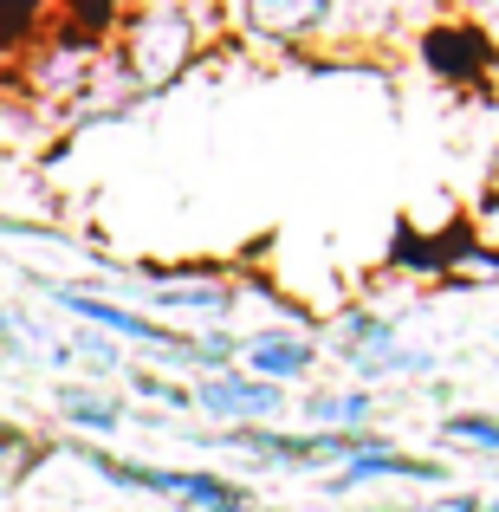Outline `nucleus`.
<instances>
[{"label": "nucleus", "instance_id": "obj_1", "mask_svg": "<svg viewBox=\"0 0 499 512\" xmlns=\"http://www.w3.org/2000/svg\"><path fill=\"white\" fill-rule=\"evenodd\" d=\"M111 487H143V493H163V500H188L201 512H247V487L221 474H182V467H143V461H117V454H85Z\"/></svg>", "mask_w": 499, "mask_h": 512}, {"label": "nucleus", "instance_id": "obj_2", "mask_svg": "<svg viewBox=\"0 0 499 512\" xmlns=\"http://www.w3.org/2000/svg\"><path fill=\"white\" fill-rule=\"evenodd\" d=\"M195 59V20L182 7H137L124 26V65L143 85H163Z\"/></svg>", "mask_w": 499, "mask_h": 512}, {"label": "nucleus", "instance_id": "obj_3", "mask_svg": "<svg viewBox=\"0 0 499 512\" xmlns=\"http://www.w3.org/2000/svg\"><path fill=\"white\" fill-rule=\"evenodd\" d=\"M59 305L72 318H91L98 331H111V338H130V344H143V350H169V357H188V363H201V344L188 338V331H175V325H150V318H137L130 305H111V299H98V292H65L59 286Z\"/></svg>", "mask_w": 499, "mask_h": 512}, {"label": "nucleus", "instance_id": "obj_4", "mask_svg": "<svg viewBox=\"0 0 499 512\" xmlns=\"http://www.w3.org/2000/svg\"><path fill=\"white\" fill-rule=\"evenodd\" d=\"M344 350L357 357V370L363 376H422V370H435V357L428 350H415V344H402L396 338V325L389 318H344Z\"/></svg>", "mask_w": 499, "mask_h": 512}, {"label": "nucleus", "instance_id": "obj_5", "mask_svg": "<svg viewBox=\"0 0 499 512\" xmlns=\"http://www.w3.org/2000/svg\"><path fill=\"white\" fill-rule=\"evenodd\" d=\"M195 396V409H208V415H221V422H266V415H279L286 409V389L279 383H260V376H247V370H214L208 383H195L188 389Z\"/></svg>", "mask_w": 499, "mask_h": 512}, {"label": "nucleus", "instance_id": "obj_6", "mask_svg": "<svg viewBox=\"0 0 499 512\" xmlns=\"http://www.w3.org/2000/svg\"><path fill=\"white\" fill-rule=\"evenodd\" d=\"M247 7V26L273 46H299V39H318L337 20V0H240Z\"/></svg>", "mask_w": 499, "mask_h": 512}, {"label": "nucleus", "instance_id": "obj_7", "mask_svg": "<svg viewBox=\"0 0 499 512\" xmlns=\"http://www.w3.org/2000/svg\"><path fill=\"white\" fill-rule=\"evenodd\" d=\"M376 480H415V487H441V480H448V467H435V461H415V454H396L389 441H376V448L350 454V461H344V474H331V493L376 487Z\"/></svg>", "mask_w": 499, "mask_h": 512}, {"label": "nucleus", "instance_id": "obj_8", "mask_svg": "<svg viewBox=\"0 0 499 512\" xmlns=\"http://www.w3.org/2000/svg\"><path fill=\"white\" fill-rule=\"evenodd\" d=\"M240 363H247V376H260V383H292V376H305L318 363V344L305 338V331H253V338L240 344Z\"/></svg>", "mask_w": 499, "mask_h": 512}, {"label": "nucleus", "instance_id": "obj_9", "mask_svg": "<svg viewBox=\"0 0 499 512\" xmlns=\"http://www.w3.org/2000/svg\"><path fill=\"white\" fill-rule=\"evenodd\" d=\"M59 409H65V422H85V428H117L124 422V402L91 396V389H59Z\"/></svg>", "mask_w": 499, "mask_h": 512}, {"label": "nucleus", "instance_id": "obj_10", "mask_svg": "<svg viewBox=\"0 0 499 512\" xmlns=\"http://www.w3.org/2000/svg\"><path fill=\"white\" fill-rule=\"evenodd\" d=\"M156 305H175V312H227V286L208 279V286H188V279H169V286L150 292Z\"/></svg>", "mask_w": 499, "mask_h": 512}, {"label": "nucleus", "instance_id": "obj_11", "mask_svg": "<svg viewBox=\"0 0 499 512\" xmlns=\"http://www.w3.org/2000/svg\"><path fill=\"white\" fill-rule=\"evenodd\" d=\"M305 415H312V428H344V422H363L370 415V396L363 389H350V396H337V389H325V396H312L305 402Z\"/></svg>", "mask_w": 499, "mask_h": 512}, {"label": "nucleus", "instance_id": "obj_12", "mask_svg": "<svg viewBox=\"0 0 499 512\" xmlns=\"http://www.w3.org/2000/svg\"><path fill=\"white\" fill-rule=\"evenodd\" d=\"M448 441H467V448H499V415H448L441 422Z\"/></svg>", "mask_w": 499, "mask_h": 512}, {"label": "nucleus", "instance_id": "obj_13", "mask_svg": "<svg viewBox=\"0 0 499 512\" xmlns=\"http://www.w3.org/2000/svg\"><path fill=\"white\" fill-rule=\"evenodd\" d=\"M480 20H487V33H493V52H499V0H480Z\"/></svg>", "mask_w": 499, "mask_h": 512}, {"label": "nucleus", "instance_id": "obj_14", "mask_svg": "<svg viewBox=\"0 0 499 512\" xmlns=\"http://www.w3.org/2000/svg\"><path fill=\"white\" fill-rule=\"evenodd\" d=\"M143 7H182V0H143Z\"/></svg>", "mask_w": 499, "mask_h": 512}]
</instances>
